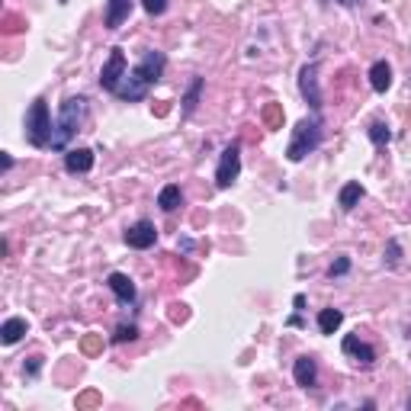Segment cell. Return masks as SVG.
I'll return each instance as SVG.
<instances>
[{"label":"cell","instance_id":"obj_1","mask_svg":"<svg viewBox=\"0 0 411 411\" xmlns=\"http://www.w3.org/2000/svg\"><path fill=\"white\" fill-rule=\"evenodd\" d=\"M164 55L161 51H141V61L135 64L132 71H126V77H122V83L116 87V96H119L122 103H138L141 96L148 93V87L151 83L161 81V74H164Z\"/></svg>","mask_w":411,"mask_h":411},{"label":"cell","instance_id":"obj_2","mask_svg":"<svg viewBox=\"0 0 411 411\" xmlns=\"http://www.w3.org/2000/svg\"><path fill=\"white\" fill-rule=\"evenodd\" d=\"M83 119H87V100H83V96H68V100L61 103V109H58V122H55L49 148H55V151L68 148V141L81 132Z\"/></svg>","mask_w":411,"mask_h":411},{"label":"cell","instance_id":"obj_3","mask_svg":"<svg viewBox=\"0 0 411 411\" xmlns=\"http://www.w3.org/2000/svg\"><path fill=\"white\" fill-rule=\"evenodd\" d=\"M51 132H55V126H51L49 103L39 96V100L29 106V113H26V138H29V145H36V148H49Z\"/></svg>","mask_w":411,"mask_h":411},{"label":"cell","instance_id":"obj_4","mask_svg":"<svg viewBox=\"0 0 411 411\" xmlns=\"http://www.w3.org/2000/svg\"><path fill=\"white\" fill-rule=\"evenodd\" d=\"M321 145V119L312 116V119H302L299 126L293 128V141L286 148V158L289 161H302L305 154H312L315 148Z\"/></svg>","mask_w":411,"mask_h":411},{"label":"cell","instance_id":"obj_5","mask_svg":"<svg viewBox=\"0 0 411 411\" xmlns=\"http://www.w3.org/2000/svg\"><path fill=\"white\" fill-rule=\"evenodd\" d=\"M238 173H241V145H238V141H231V145L222 151V158H218L215 186H218V190H228V186L238 180Z\"/></svg>","mask_w":411,"mask_h":411},{"label":"cell","instance_id":"obj_6","mask_svg":"<svg viewBox=\"0 0 411 411\" xmlns=\"http://www.w3.org/2000/svg\"><path fill=\"white\" fill-rule=\"evenodd\" d=\"M122 77H126V51L113 49L109 51V61L103 64V71H100V87L109 90V93H116V87L122 83Z\"/></svg>","mask_w":411,"mask_h":411},{"label":"cell","instance_id":"obj_7","mask_svg":"<svg viewBox=\"0 0 411 411\" xmlns=\"http://www.w3.org/2000/svg\"><path fill=\"white\" fill-rule=\"evenodd\" d=\"M299 90L302 96H305V103L318 113L321 109V90H318V64H305V68L299 71Z\"/></svg>","mask_w":411,"mask_h":411},{"label":"cell","instance_id":"obj_8","mask_svg":"<svg viewBox=\"0 0 411 411\" xmlns=\"http://www.w3.org/2000/svg\"><path fill=\"white\" fill-rule=\"evenodd\" d=\"M154 241H158V228H154L151 222H145V218L135 222L132 228L126 231V244H128V248H135V250H148Z\"/></svg>","mask_w":411,"mask_h":411},{"label":"cell","instance_id":"obj_9","mask_svg":"<svg viewBox=\"0 0 411 411\" xmlns=\"http://www.w3.org/2000/svg\"><path fill=\"white\" fill-rule=\"evenodd\" d=\"M340 350H344L347 357H353L357 363H363V366H372V360H376V350H372L370 344H363L357 334H347L344 344H340Z\"/></svg>","mask_w":411,"mask_h":411},{"label":"cell","instance_id":"obj_10","mask_svg":"<svg viewBox=\"0 0 411 411\" xmlns=\"http://www.w3.org/2000/svg\"><path fill=\"white\" fill-rule=\"evenodd\" d=\"M106 286L113 289V295L122 302V305H132V302H135V283L128 280L126 273H109L106 276Z\"/></svg>","mask_w":411,"mask_h":411},{"label":"cell","instance_id":"obj_11","mask_svg":"<svg viewBox=\"0 0 411 411\" xmlns=\"http://www.w3.org/2000/svg\"><path fill=\"white\" fill-rule=\"evenodd\" d=\"M293 372H295V385H302V389H315V382H318V363H315V357H299Z\"/></svg>","mask_w":411,"mask_h":411},{"label":"cell","instance_id":"obj_12","mask_svg":"<svg viewBox=\"0 0 411 411\" xmlns=\"http://www.w3.org/2000/svg\"><path fill=\"white\" fill-rule=\"evenodd\" d=\"M64 167H68L71 173H87L90 167H93V151H90V148H71V151L64 154Z\"/></svg>","mask_w":411,"mask_h":411},{"label":"cell","instance_id":"obj_13","mask_svg":"<svg viewBox=\"0 0 411 411\" xmlns=\"http://www.w3.org/2000/svg\"><path fill=\"white\" fill-rule=\"evenodd\" d=\"M132 13V0H106V29H119Z\"/></svg>","mask_w":411,"mask_h":411},{"label":"cell","instance_id":"obj_14","mask_svg":"<svg viewBox=\"0 0 411 411\" xmlns=\"http://www.w3.org/2000/svg\"><path fill=\"white\" fill-rule=\"evenodd\" d=\"M370 83L376 93H385V90L392 87V64L389 61H376L370 68Z\"/></svg>","mask_w":411,"mask_h":411},{"label":"cell","instance_id":"obj_15","mask_svg":"<svg viewBox=\"0 0 411 411\" xmlns=\"http://www.w3.org/2000/svg\"><path fill=\"white\" fill-rule=\"evenodd\" d=\"M26 331H29V321H26V318H6L4 328H0V340L10 347V344H16Z\"/></svg>","mask_w":411,"mask_h":411},{"label":"cell","instance_id":"obj_16","mask_svg":"<svg viewBox=\"0 0 411 411\" xmlns=\"http://www.w3.org/2000/svg\"><path fill=\"white\" fill-rule=\"evenodd\" d=\"M340 321H344V312H340V308H321L318 312V331L334 334L340 328Z\"/></svg>","mask_w":411,"mask_h":411},{"label":"cell","instance_id":"obj_17","mask_svg":"<svg viewBox=\"0 0 411 411\" xmlns=\"http://www.w3.org/2000/svg\"><path fill=\"white\" fill-rule=\"evenodd\" d=\"M180 203H183V193H180V186H177V183H167L164 190L158 193V206H161L164 212H173Z\"/></svg>","mask_w":411,"mask_h":411},{"label":"cell","instance_id":"obj_18","mask_svg":"<svg viewBox=\"0 0 411 411\" xmlns=\"http://www.w3.org/2000/svg\"><path fill=\"white\" fill-rule=\"evenodd\" d=\"M363 199V186L357 183V180H350V183H344V190H340V196H338V203H340V209H347L350 212L353 206Z\"/></svg>","mask_w":411,"mask_h":411},{"label":"cell","instance_id":"obj_19","mask_svg":"<svg viewBox=\"0 0 411 411\" xmlns=\"http://www.w3.org/2000/svg\"><path fill=\"white\" fill-rule=\"evenodd\" d=\"M366 135H370V141H372V145H379V148L392 141V128H389V122H382V119H372L370 128H366Z\"/></svg>","mask_w":411,"mask_h":411},{"label":"cell","instance_id":"obj_20","mask_svg":"<svg viewBox=\"0 0 411 411\" xmlns=\"http://www.w3.org/2000/svg\"><path fill=\"white\" fill-rule=\"evenodd\" d=\"M199 93H203V77H193L190 90H186V96H183V116H193V113H196Z\"/></svg>","mask_w":411,"mask_h":411},{"label":"cell","instance_id":"obj_21","mask_svg":"<svg viewBox=\"0 0 411 411\" xmlns=\"http://www.w3.org/2000/svg\"><path fill=\"white\" fill-rule=\"evenodd\" d=\"M135 338H138V328H135V325H119V328H116V334H113L116 344H126V340H135Z\"/></svg>","mask_w":411,"mask_h":411},{"label":"cell","instance_id":"obj_22","mask_svg":"<svg viewBox=\"0 0 411 411\" xmlns=\"http://www.w3.org/2000/svg\"><path fill=\"white\" fill-rule=\"evenodd\" d=\"M398 257H402V248H398L395 238H389V244H385V267H398Z\"/></svg>","mask_w":411,"mask_h":411},{"label":"cell","instance_id":"obj_23","mask_svg":"<svg viewBox=\"0 0 411 411\" xmlns=\"http://www.w3.org/2000/svg\"><path fill=\"white\" fill-rule=\"evenodd\" d=\"M263 119H267V126H270V128H280V126H283V109L273 103V106L263 109Z\"/></svg>","mask_w":411,"mask_h":411},{"label":"cell","instance_id":"obj_24","mask_svg":"<svg viewBox=\"0 0 411 411\" xmlns=\"http://www.w3.org/2000/svg\"><path fill=\"white\" fill-rule=\"evenodd\" d=\"M347 270H350V257H338V260L331 263V270H328V276H344Z\"/></svg>","mask_w":411,"mask_h":411},{"label":"cell","instance_id":"obj_25","mask_svg":"<svg viewBox=\"0 0 411 411\" xmlns=\"http://www.w3.org/2000/svg\"><path fill=\"white\" fill-rule=\"evenodd\" d=\"M141 6H145V13H151V16H161V13L167 10V0H141Z\"/></svg>","mask_w":411,"mask_h":411},{"label":"cell","instance_id":"obj_26","mask_svg":"<svg viewBox=\"0 0 411 411\" xmlns=\"http://www.w3.org/2000/svg\"><path fill=\"white\" fill-rule=\"evenodd\" d=\"M39 370H42V357H32L29 363L23 366V372H26V376H29V379H36V376H39Z\"/></svg>","mask_w":411,"mask_h":411},{"label":"cell","instance_id":"obj_27","mask_svg":"<svg viewBox=\"0 0 411 411\" xmlns=\"http://www.w3.org/2000/svg\"><path fill=\"white\" fill-rule=\"evenodd\" d=\"M83 350L96 353V350H100V338H87V340H83Z\"/></svg>","mask_w":411,"mask_h":411},{"label":"cell","instance_id":"obj_28","mask_svg":"<svg viewBox=\"0 0 411 411\" xmlns=\"http://www.w3.org/2000/svg\"><path fill=\"white\" fill-rule=\"evenodd\" d=\"M0 164H4V171H10V167H13V158H10L6 151H0Z\"/></svg>","mask_w":411,"mask_h":411},{"label":"cell","instance_id":"obj_29","mask_svg":"<svg viewBox=\"0 0 411 411\" xmlns=\"http://www.w3.org/2000/svg\"><path fill=\"white\" fill-rule=\"evenodd\" d=\"M93 402H96L93 392H90V395H83V398H77V405H93Z\"/></svg>","mask_w":411,"mask_h":411},{"label":"cell","instance_id":"obj_30","mask_svg":"<svg viewBox=\"0 0 411 411\" xmlns=\"http://www.w3.org/2000/svg\"><path fill=\"white\" fill-rule=\"evenodd\" d=\"M338 4H340V6H357L360 0H338Z\"/></svg>","mask_w":411,"mask_h":411},{"label":"cell","instance_id":"obj_31","mask_svg":"<svg viewBox=\"0 0 411 411\" xmlns=\"http://www.w3.org/2000/svg\"><path fill=\"white\" fill-rule=\"evenodd\" d=\"M408 338H411V325H408Z\"/></svg>","mask_w":411,"mask_h":411},{"label":"cell","instance_id":"obj_32","mask_svg":"<svg viewBox=\"0 0 411 411\" xmlns=\"http://www.w3.org/2000/svg\"><path fill=\"white\" fill-rule=\"evenodd\" d=\"M58 4H68V0H58Z\"/></svg>","mask_w":411,"mask_h":411},{"label":"cell","instance_id":"obj_33","mask_svg":"<svg viewBox=\"0 0 411 411\" xmlns=\"http://www.w3.org/2000/svg\"><path fill=\"white\" fill-rule=\"evenodd\" d=\"M408 408H411V398H408Z\"/></svg>","mask_w":411,"mask_h":411}]
</instances>
